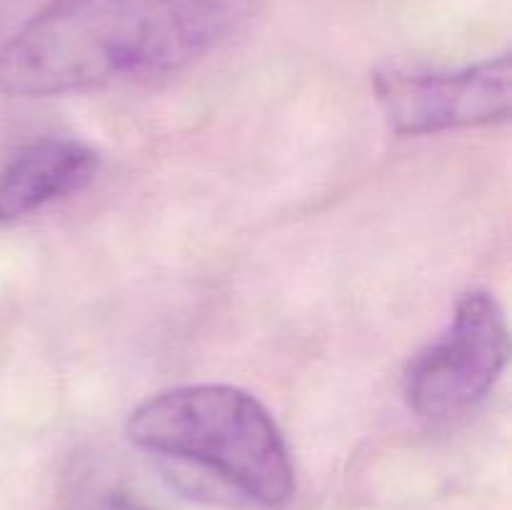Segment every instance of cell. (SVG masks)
<instances>
[{
    "mask_svg": "<svg viewBox=\"0 0 512 510\" xmlns=\"http://www.w3.org/2000/svg\"><path fill=\"white\" fill-rule=\"evenodd\" d=\"M253 0H50L0 48V90L25 98L185 68L228 43Z\"/></svg>",
    "mask_w": 512,
    "mask_h": 510,
    "instance_id": "6da1fadb",
    "label": "cell"
},
{
    "mask_svg": "<svg viewBox=\"0 0 512 510\" xmlns=\"http://www.w3.org/2000/svg\"><path fill=\"white\" fill-rule=\"evenodd\" d=\"M138 448L210 470L258 503L283 505L295 490L290 448L255 395L233 385H180L130 413Z\"/></svg>",
    "mask_w": 512,
    "mask_h": 510,
    "instance_id": "7a4b0ae2",
    "label": "cell"
},
{
    "mask_svg": "<svg viewBox=\"0 0 512 510\" xmlns=\"http://www.w3.org/2000/svg\"><path fill=\"white\" fill-rule=\"evenodd\" d=\"M510 358L508 320L498 300L470 290L455 305L445 333L405 370L408 405L428 420L468 413L493 390Z\"/></svg>",
    "mask_w": 512,
    "mask_h": 510,
    "instance_id": "3957f363",
    "label": "cell"
},
{
    "mask_svg": "<svg viewBox=\"0 0 512 510\" xmlns=\"http://www.w3.org/2000/svg\"><path fill=\"white\" fill-rule=\"evenodd\" d=\"M510 55L448 73H380V108L398 133L423 135L510 118Z\"/></svg>",
    "mask_w": 512,
    "mask_h": 510,
    "instance_id": "277c9868",
    "label": "cell"
},
{
    "mask_svg": "<svg viewBox=\"0 0 512 510\" xmlns=\"http://www.w3.org/2000/svg\"><path fill=\"white\" fill-rule=\"evenodd\" d=\"M98 153L65 135H48L20 148L0 170V223L25 218L43 205L78 193L93 180Z\"/></svg>",
    "mask_w": 512,
    "mask_h": 510,
    "instance_id": "5b68a950",
    "label": "cell"
},
{
    "mask_svg": "<svg viewBox=\"0 0 512 510\" xmlns=\"http://www.w3.org/2000/svg\"><path fill=\"white\" fill-rule=\"evenodd\" d=\"M100 510H150L148 505H143L140 500L130 498L128 493H110L108 498L103 500Z\"/></svg>",
    "mask_w": 512,
    "mask_h": 510,
    "instance_id": "8992f818",
    "label": "cell"
}]
</instances>
